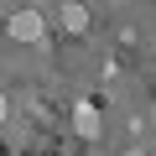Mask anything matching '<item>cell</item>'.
Here are the masks:
<instances>
[{"instance_id":"2","label":"cell","mask_w":156,"mask_h":156,"mask_svg":"<svg viewBox=\"0 0 156 156\" xmlns=\"http://www.w3.org/2000/svg\"><path fill=\"white\" fill-rule=\"evenodd\" d=\"M73 130L83 135V140L99 135V109H94V99H78V104H73Z\"/></svg>"},{"instance_id":"1","label":"cell","mask_w":156,"mask_h":156,"mask_svg":"<svg viewBox=\"0 0 156 156\" xmlns=\"http://www.w3.org/2000/svg\"><path fill=\"white\" fill-rule=\"evenodd\" d=\"M5 31H11V42H42V31H47V21H42V11H5Z\"/></svg>"},{"instance_id":"4","label":"cell","mask_w":156,"mask_h":156,"mask_svg":"<svg viewBox=\"0 0 156 156\" xmlns=\"http://www.w3.org/2000/svg\"><path fill=\"white\" fill-rule=\"evenodd\" d=\"M125 156H146V151H125Z\"/></svg>"},{"instance_id":"3","label":"cell","mask_w":156,"mask_h":156,"mask_svg":"<svg viewBox=\"0 0 156 156\" xmlns=\"http://www.w3.org/2000/svg\"><path fill=\"white\" fill-rule=\"evenodd\" d=\"M57 16H62L68 31H83V26H89V11H83V5H73V0H68V5H57Z\"/></svg>"}]
</instances>
